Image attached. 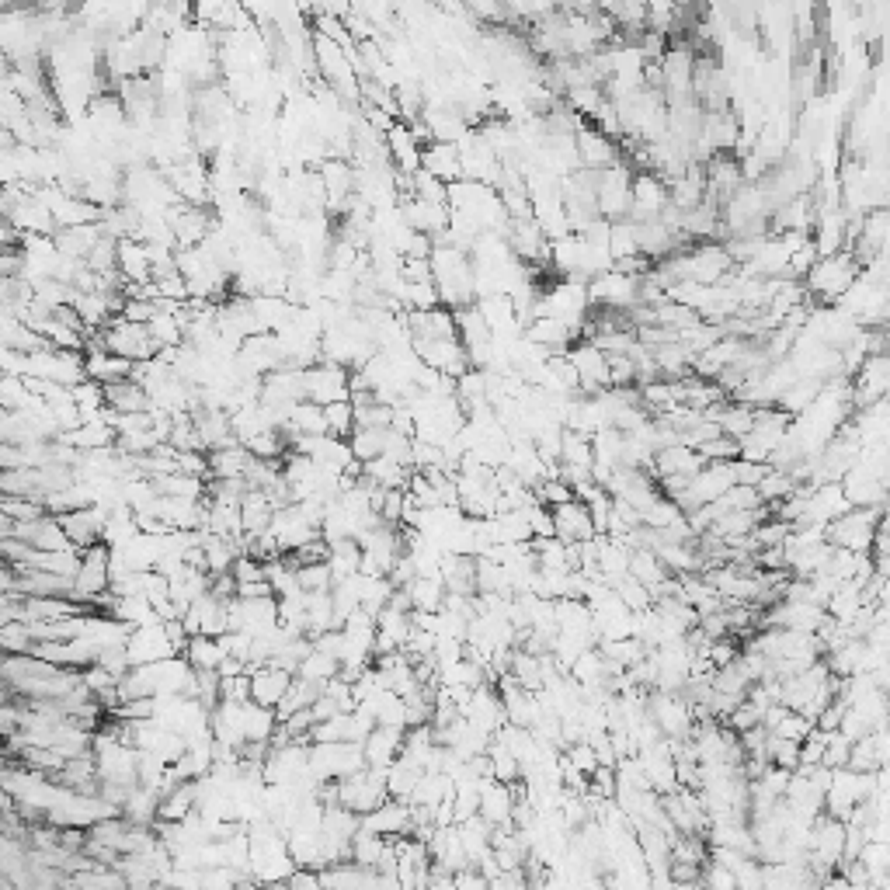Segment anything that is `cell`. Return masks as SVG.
<instances>
[{
	"instance_id": "6da1fadb",
	"label": "cell",
	"mask_w": 890,
	"mask_h": 890,
	"mask_svg": "<svg viewBox=\"0 0 890 890\" xmlns=\"http://www.w3.org/2000/svg\"><path fill=\"white\" fill-rule=\"evenodd\" d=\"M884 525V512L877 505H852L845 515H838L828 525V539L842 550L852 553H873L877 546V532Z\"/></svg>"
},
{
	"instance_id": "7a4b0ae2",
	"label": "cell",
	"mask_w": 890,
	"mask_h": 890,
	"mask_svg": "<svg viewBox=\"0 0 890 890\" xmlns=\"http://www.w3.org/2000/svg\"><path fill=\"white\" fill-rule=\"evenodd\" d=\"M366 748L355 741H313L310 744V772L320 783H338L366 769Z\"/></svg>"
},
{
	"instance_id": "3957f363",
	"label": "cell",
	"mask_w": 890,
	"mask_h": 890,
	"mask_svg": "<svg viewBox=\"0 0 890 890\" xmlns=\"http://www.w3.org/2000/svg\"><path fill=\"white\" fill-rule=\"evenodd\" d=\"M101 334H105L108 352L122 355V359H129V362H147L160 352L150 324H136V320H126L122 313H115L112 324L101 327Z\"/></svg>"
},
{
	"instance_id": "277c9868",
	"label": "cell",
	"mask_w": 890,
	"mask_h": 890,
	"mask_svg": "<svg viewBox=\"0 0 890 890\" xmlns=\"http://www.w3.org/2000/svg\"><path fill=\"white\" fill-rule=\"evenodd\" d=\"M306 400L327 407L334 400H352V366L320 359L306 366Z\"/></svg>"
},
{
	"instance_id": "5b68a950",
	"label": "cell",
	"mask_w": 890,
	"mask_h": 890,
	"mask_svg": "<svg viewBox=\"0 0 890 890\" xmlns=\"http://www.w3.org/2000/svg\"><path fill=\"white\" fill-rule=\"evenodd\" d=\"M386 772L390 769H372V765H366V769L355 772V776L338 779V804L355 814H369L372 807H379L390 797V790H386Z\"/></svg>"
},
{
	"instance_id": "8992f818",
	"label": "cell",
	"mask_w": 890,
	"mask_h": 890,
	"mask_svg": "<svg viewBox=\"0 0 890 890\" xmlns=\"http://www.w3.org/2000/svg\"><path fill=\"white\" fill-rule=\"evenodd\" d=\"M647 706H651V717L658 720V727L665 731L668 741L689 738L692 727H696V713H692V703H689V696H685V692L651 689Z\"/></svg>"
},
{
	"instance_id": "52a82bcc",
	"label": "cell",
	"mask_w": 890,
	"mask_h": 890,
	"mask_svg": "<svg viewBox=\"0 0 890 890\" xmlns=\"http://www.w3.org/2000/svg\"><path fill=\"white\" fill-rule=\"evenodd\" d=\"M807 286H811L821 299L845 296L852 286H856V261L842 251L824 254L821 261H814L811 272H807Z\"/></svg>"
},
{
	"instance_id": "ba28073f",
	"label": "cell",
	"mask_w": 890,
	"mask_h": 890,
	"mask_svg": "<svg viewBox=\"0 0 890 890\" xmlns=\"http://www.w3.org/2000/svg\"><path fill=\"white\" fill-rule=\"evenodd\" d=\"M108 560H112V546L101 539V543L87 546L84 560H80V571L74 578V598L91 605L98 595H105L112 588V574H108Z\"/></svg>"
},
{
	"instance_id": "9c48e42d",
	"label": "cell",
	"mask_w": 890,
	"mask_h": 890,
	"mask_svg": "<svg viewBox=\"0 0 890 890\" xmlns=\"http://www.w3.org/2000/svg\"><path fill=\"white\" fill-rule=\"evenodd\" d=\"M129 651V661L136 665H153V661H164L171 658V654H178V647H174L171 633H167V623L160 619V623H147V626H136L133 637H129L126 644Z\"/></svg>"
},
{
	"instance_id": "30bf717a",
	"label": "cell",
	"mask_w": 890,
	"mask_h": 890,
	"mask_svg": "<svg viewBox=\"0 0 890 890\" xmlns=\"http://www.w3.org/2000/svg\"><path fill=\"white\" fill-rule=\"evenodd\" d=\"M272 532H275V539H279L282 553H293L299 546L310 543V539L320 536V525H313L310 515L299 508V501H293V505H286V508H275Z\"/></svg>"
},
{
	"instance_id": "8fae6325",
	"label": "cell",
	"mask_w": 890,
	"mask_h": 890,
	"mask_svg": "<svg viewBox=\"0 0 890 890\" xmlns=\"http://www.w3.org/2000/svg\"><path fill=\"white\" fill-rule=\"evenodd\" d=\"M459 713H463L466 720H473L477 727H484L487 734H498L501 727L508 724V710H505V703H501V692L494 689L491 682L473 689V696L459 706Z\"/></svg>"
},
{
	"instance_id": "7c38bea8",
	"label": "cell",
	"mask_w": 890,
	"mask_h": 890,
	"mask_svg": "<svg viewBox=\"0 0 890 890\" xmlns=\"http://www.w3.org/2000/svg\"><path fill=\"white\" fill-rule=\"evenodd\" d=\"M362 828L376 831V835H383V838L414 835V811L407 800L386 797L379 807H372L369 814H362Z\"/></svg>"
},
{
	"instance_id": "4fadbf2b",
	"label": "cell",
	"mask_w": 890,
	"mask_h": 890,
	"mask_svg": "<svg viewBox=\"0 0 890 890\" xmlns=\"http://www.w3.org/2000/svg\"><path fill=\"white\" fill-rule=\"evenodd\" d=\"M706 466V456L699 449H692V445H665V449L654 452V463H651V473L654 477H696L699 470Z\"/></svg>"
},
{
	"instance_id": "5bb4252c",
	"label": "cell",
	"mask_w": 890,
	"mask_h": 890,
	"mask_svg": "<svg viewBox=\"0 0 890 890\" xmlns=\"http://www.w3.org/2000/svg\"><path fill=\"white\" fill-rule=\"evenodd\" d=\"M553 519H557V536L564 539V543H588V539L598 536L592 512H588V505L581 498L553 505Z\"/></svg>"
},
{
	"instance_id": "9a60e30c",
	"label": "cell",
	"mask_w": 890,
	"mask_h": 890,
	"mask_svg": "<svg viewBox=\"0 0 890 890\" xmlns=\"http://www.w3.org/2000/svg\"><path fill=\"white\" fill-rule=\"evenodd\" d=\"M293 671L279 668V665H258L251 671V699L261 706H272L279 710V703L286 699L289 685H293Z\"/></svg>"
},
{
	"instance_id": "2e32d148",
	"label": "cell",
	"mask_w": 890,
	"mask_h": 890,
	"mask_svg": "<svg viewBox=\"0 0 890 890\" xmlns=\"http://www.w3.org/2000/svg\"><path fill=\"white\" fill-rule=\"evenodd\" d=\"M574 143H578L581 167L605 171V167H612L619 160L616 140H609V133H605V129H585V126H578V133H574Z\"/></svg>"
},
{
	"instance_id": "e0dca14e",
	"label": "cell",
	"mask_w": 890,
	"mask_h": 890,
	"mask_svg": "<svg viewBox=\"0 0 890 890\" xmlns=\"http://www.w3.org/2000/svg\"><path fill=\"white\" fill-rule=\"evenodd\" d=\"M376 623H379L376 654H390V651H400V647L407 644V637H411V630H414V612L397 609V605L390 602L376 616Z\"/></svg>"
},
{
	"instance_id": "ac0fdd59",
	"label": "cell",
	"mask_w": 890,
	"mask_h": 890,
	"mask_svg": "<svg viewBox=\"0 0 890 890\" xmlns=\"http://www.w3.org/2000/svg\"><path fill=\"white\" fill-rule=\"evenodd\" d=\"M105 400L115 414H143L153 411V397L150 390L140 383V379H115V383L105 386Z\"/></svg>"
},
{
	"instance_id": "d6986e66",
	"label": "cell",
	"mask_w": 890,
	"mask_h": 890,
	"mask_svg": "<svg viewBox=\"0 0 890 890\" xmlns=\"http://www.w3.org/2000/svg\"><path fill=\"white\" fill-rule=\"evenodd\" d=\"M512 811H515V786L501 783V779H487L480 786V814L501 828V824H512Z\"/></svg>"
},
{
	"instance_id": "ffe728a7",
	"label": "cell",
	"mask_w": 890,
	"mask_h": 890,
	"mask_svg": "<svg viewBox=\"0 0 890 890\" xmlns=\"http://www.w3.org/2000/svg\"><path fill=\"white\" fill-rule=\"evenodd\" d=\"M421 167L432 171L435 178L442 181H459L463 178V164H459V143L449 140H428L425 150H421Z\"/></svg>"
},
{
	"instance_id": "44dd1931",
	"label": "cell",
	"mask_w": 890,
	"mask_h": 890,
	"mask_svg": "<svg viewBox=\"0 0 890 890\" xmlns=\"http://www.w3.org/2000/svg\"><path fill=\"white\" fill-rule=\"evenodd\" d=\"M404 734L400 727H383L379 724L376 731L366 738V762L372 765V769H390L393 762H397V755L404 751Z\"/></svg>"
},
{
	"instance_id": "7402d4cb",
	"label": "cell",
	"mask_w": 890,
	"mask_h": 890,
	"mask_svg": "<svg viewBox=\"0 0 890 890\" xmlns=\"http://www.w3.org/2000/svg\"><path fill=\"white\" fill-rule=\"evenodd\" d=\"M84 366H87V379H98V383H115V379H129L136 369V362L122 359V355L108 352V348H87L84 352Z\"/></svg>"
},
{
	"instance_id": "603a6c76",
	"label": "cell",
	"mask_w": 890,
	"mask_h": 890,
	"mask_svg": "<svg viewBox=\"0 0 890 890\" xmlns=\"http://www.w3.org/2000/svg\"><path fill=\"white\" fill-rule=\"evenodd\" d=\"M192 811H199V783L195 779H181L160 797V817L157 821H185Z\"/></svg>"
},
{
	"instance_id": "cb8c5ba5",
	"label": "cell",
	"mask_w": 890,
	"mask_h": 890,
	"mask_svg": "<svg viewBox=\"0 0 890 890\" xmlns=\"http://www.w3.org/2000/svg\"><path fill=\"white\" fill-rule=\"evenodd\" d=\"M185 658L192 661L195 671H220V665L230 658V647H226L223 637H209V633H195L188 640Z\"/></svg>"
},
{
	"instance_id": "d4e9b609",
	"label": "cell",
	"mask_w": 890,
	"mask_h": 890,
	"mask_svg": "<svg viewBox=\"0 0 890 890\" xmlns=\"http://www.w3.org/2000/svg\"><path fill=\"white\" fill-rule=\"evenodd\" d=\"M251 449L244 442L237 445H223V449L209 452V477L220 480H233V477H247V466H251Z\"/></svg>"
},
{
	"instance_id": "484cf974",
	"label": "cell",
	"mask_w": 890,
	"mask_h": 890,
	"mask_svg": "<svg viewBox=\"0 0 890 890\" xmlns=\"http://www.w3.org/2000/svg\"><path fill=\"white\" fill-rule=\"evenodd\" d=\"M421 776H425V765L414 762V758H407V755H397V762H393L390 772H386V790H390V797H397V800H411V793Z\"/></svg>"
},
{
	"instance_id": "4316f807",
	"label": "cell",
	"mask_w": 890,
	"mask_h": 890,
	"mask_svg": "<svg viewBox=\"0 0 890 890\" xmlns=\"http://www.w3.org/2000/svg\"><path fill=\"white\" fill-rule=\"evenodd\" d=\"M407 592H411V602L418 612H439L445 605V595H449V588H445V578H428V574H418V578L411 581V585H404Z\"/></svg>"
},
{
	"instance_id": "83f0119b",
	"label": "cell",
	"mask_w": 890,
	"mask_h": 890,
	"mask_svg": "<svg viewBox=\"0 0 890 890\" xmlns=\"http://www.w3.org/2000/svg\"><path fill=\"white\" fill-rule=\"evenodd\" d=\"M0 491L42 498V466H18V470H4V473H0Z\"/></svg>"
},
{
	"instance_id": "f1b7e54d",
	"label": "cell",
	"mask_w": 890,
	"mask_h": 890,
	"mask_svg": "<svg viewBox=\"0 0 890 890\" xmlns=\"http://www.w3.org/2000/svg\"><path fill=\"white\" fill-rule=\"evenodd\" d=\"M296 675L310 678V682L327 685L331 678L341 675V658H338V654H331V651H320V647H313V651L303 658V665H299Z\"/></svg>"
},
{
	"instance_id": "f546056e",
	"label": "cell",
	"mask_w": 890,
	"mask_h": 890,
	"mask_svg": "<svg viewBox=\"0 0 890 890\" xmlns=\"http://www.w3.org/2000/svg\"><path fill=\"white\" fill-rule=\"evenodd\" d=\"M334 626H338V619H334V592L331 588L327 592H310V605H306V630H310V637L334 630Z\"/></svg>"
},
{
	"instance_id": "4dcf8cb0",
	"label": "cell",
	"mask_w": 890,
	"mask_h": 890,
	"mask_svg": "<svg viewBox=\"0 0 890 890\" xmlns=\"http://www.w3.org/2000/svg\"><path fill=\"white\" fill-rule=\"evenodd\" d=\"M386 845H390V838L376 835V831H369V828H359V831H355V838H352V859L359 866L376 870V863L383 859Z\"/></svg>"
},
{
	"instance_id": "1f68e13d",
	"label": "cell",
	"mask_w": 890,
	"mask_h": 890,
	"mask_svg": "<svg viewBox=\"0 0 890 890\" xmlns=\"http://www.w3.org/2000/svg\"><path fill=\"white\" fill-rule=\"evenodd\" d=\"M0 647L7 654H32L35 651V633L28 619H11V623H0Z\"/></svg>"
},
{
	"instance_id": "d6a6232c",
	"label": "cell",
	"mask_w": 890,
	"mask_h": 890,
	"mask_svg": "<svg viewBox=\"0 0 890 890\" xmlns=\"http://www.w3.org/2000/svg\"><path fill=\"white\" fill-rule=\"evenodd\" d=\"M46 512H49L46 498H28V494H4V498H0V515H11L14 522L42 519Z\"/></svg>"
},
{
	"instance_id": "836d02e7",
	"label": "cell",
	"mask_w": 890,
	"mask_h": 890,
	"mask_svg": "<svg viewBox=\"0 0 890 890\" xmlns=\"http://www.w3.org/2000/svg\"><path fill=\"white\" fill-rule=\"evenodd\" d=\"M487 755H491V765H494V779H501V783H519L522 779V762L515 758V751L508 748L501 738L491 741V748H487Z\"/></svg>"
},
{
	"instance_id": "e575fe53",
	"label": "cell",
	"mask_w": 890,
	"mask_h": 890,
	"mask_svg": "<svg viewBox=\"0 0 890 890\" xmlns=\"http://www.w3.org/2000/svg\"><path fill=\"white\" fill-rule=\"evenodd\" d=\"M324 418H327V432L338 435V439H352L355 435V404L352 400H334V404L324 407Z\"/></svg>"
},
{
	"instance_id": "d590c367",
	"label": "cell",
	"mask_w": 890,
	"mask_h": 890,
	"mask_svg": "<svg viewBox=\"0 0 890 890\" xmlns=\"http://www.w3.org/2000/svg\"><path fill=\"white\" fill-rule=\"evenodd\" d=\"M386 435H390V428H355V435H352L355 459H359V463H369V459L383 456Z\"/></svg>"
},
{
	"instance_id": "8d00e7d4",
	"label": "cell",
	"mask_w": 890,
	"mask_h": 890,
	"mask_svg": "<svg viewBox=\"0 0 890 890\" xmlns=\"http://www.w3.org/2000/svg\"><path fill=\"white\" fill-rule=\"evenodd\" d=\"M800 744H804V741H793V738H783V734L769 731V748H765V755H769L772 765H783V769H800Z\"/></svg>"
},
{
	"instance_id": "74e56055",
	"label": "cell",
	"mask_w": 890,
	"mask_h": 890,
	"mask_svg": "<svg viewBox=\"0 0 890 890\" xmlns=\"http://www.w3.org/2000/svg\"><path fill=\"white\" fill-rule=\"evenodd\" d=\"M616 592H619V598H623L630 612H644V609H651V605H654L651 588H647L644 581L633 578V574H626V578L616 581Z\"/></svg>"
},
{
	"instance_id": "f35d334b",
	"label": "cell",
	"mask_w": 890,
	"mask_h": 890,
	"mask_svg": "<svg viewBox=\"0 0 890 890\" xmlns=\"http://www.w3.org/2000/svg\"><path fill=\"white\" fill-rule=\"evenodd\" d=\"M699 452L706 456V463H731V459L741 456V442L720 432L717 439H710V442L699 445Z\"/></svg>"
},
{
	"instance_id": "ab89813d",
	"label": "cell",
	"mask_w": 890,
	"mask_h": 890,
	"mask_svg": "<svg viewBox=\"0 0 890 890\" xmlns=\"http://www.w3.org/2000/svg\"><path fill=\"white\" fill-rule=\"evenodd\" d=\"M299 581H303L306 592H327L334 588V574L327 560H317V564H303L299 567Z\"/></svg>"
},
{
	"instance_id": "60d3db41",
	"label": "cell",
	"mask_w": 890,
	"mask_h": 890,
	"mask_svg": "<svg viewBox=\"0 0 890 890\" xmlns=\"http://www.w3.org/2000/svg\"><path fill=\"white\" fill-rule=\"evenodd\" d=\"M731 470H734V484H748V487H758L762 484V477L772 470V463H755V459H731Z\"/></svg>"
},
{
	"instance_id": "b9f144b4",
	"label": "cell",
	"mask_w": 890,
	"mask_h": 890,
	"mask_svg": "<svg viewBox=\"0 0 890 890\" xmlns=\"http://www.w3.org/2000/svg\"><path fill=\"white\" fill-rule=\"evenodd\" d=\"M564 755L571 758L574 769H581V772H585V776H592L598 765H602V762H598V751H595V744H592V741H574V744H567Z\"/></svg>"
},
{
	"instance_id": "7bdbcfd3",
	"label": "cell",
	"mask_w": 890,
	"mask_h": 890,
	"mask_svg": "<svg viewBox=\"0 0 890 890\" xmlns=\"http://www.w3.org/2000/svg\"><path fill=\"white\" fill-rule=\"evenodd\" d=\"M724 724H731L738 734L751 731V727H758V724H762V706H755V703H751V699H744V703L734 706V713L724 720Z\"/></svg>"
},
{
	"instance_id": "ee69618b",
	"label": "cell",
	"mask_w": 890,
	"mask_h": 890,
	"mask_svg": "<svg viewBox=\"0 0 890 890\" xmlns=\"http://www.w3.org/2000/svg\"><path fill=\"white\" fill-rule=\"evenodd\" d=\"M466 658V640L459 637H439V644H435V661H439V668H449L456 665V661Z\"/></svg>"
},
{
	"instance_id": "f6af8a7d",
	"label": "cell",
	"mask_w": 890,
	"mask_h": 890,
	"mask_svg": "<svg viewBox=\"0 0 890 890\" xmlns=\"http://www.w3.org/2000/svg\"><path fill=\"white\" fill-rule=\"evenodd\" d=\"M157 313V299H126V306H122V317L136 320V324H150Z\"/></svg>"
},
{
	"instance_id": "bcb514c9",
	"label": "cell",
	"mask_w": 890,
	"mask_h": 890,
	"mask_svg": "<svg viewBox=\"0 0 890 890\" xmlns=\"http://www.w3.org/2000/svg\"><path fill=\"white\" fill-rule=\"evenodd\" d=\"M223 699H233V703H251V675H230L223 678Z\"/></svg>"
}]
</instances>
